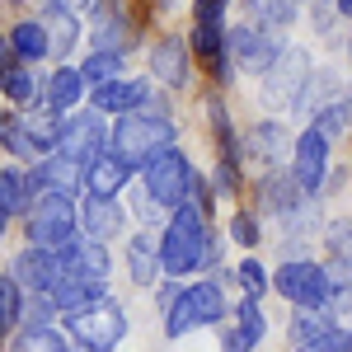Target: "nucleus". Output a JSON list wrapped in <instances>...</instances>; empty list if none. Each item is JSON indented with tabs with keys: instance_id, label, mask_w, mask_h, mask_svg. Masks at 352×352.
<instances>
[{
	"instance_id": "obj_44",
	"label": "nucleus",
	"mask_w": 352,
	"mask_h": 352,
	"mask_svg": "<svg viewBox=\"0 0 352 352\" xmlns=\"http://www.w3.org/2000/svg\"><path fill=\"white\" fill-rule=\"evenodd\" d=\"M333 10H343V14H348V19H352V0H338V5H333Z\"/></svg>"
},
{
	"instance_id": "obj_12",
	"label": "nucleus",
	"mask_w": 352,
	"mask_h": 352,
	"mask_svg": "<svg viewBox=\"0 0 352 352\" xmlns=\"http://www.w3.org/2000/svg\"><path fill=\"white\" fill-rule=\"evenodd\" d=\"M292 174H296V184L305 192H320L329 174V132L315 122V127H305L296 136V155H292Z\"/></svg>"
},
{
	"instance_id": "obj_11",
	"label": "nucleus",
	"mask_w": 352,
	"mask_h": 352,
	"mask_svg": "<svg viewBox=\"0 0 352 352\" xmlns=\"http://www.w3.org/2000/svg\"><path fill=\"white\" fill-rule=\"evenodd\" d=\"M226 52H230V61H235V71H244V76H263L272 61H277V43H272L263 28L235 24L230 33H226Z\"/></svg>"
},
{
	"instance_id": "obj_3",
	"label": "nucleus",
	"mask_w": 352,
	"mask_h": 352,
	"mask_svg": "<svg viewBox=\"0 0 352 352\" xmlns=\"http://www.w3.org/2000/svg\"><path fill=\"white\" fill-rule=\"evenodd\" d=\"M146 174V192L160 202L164 212H174V207H184L188 197H197L202 192V179H197V169H192V160L179 151V146H169V151H160L155 160L141 169Z\"/></svg>"
},
{
	"instance_id": "obj_33",
	"label": "nucleus",
	"mask_w": 352,
	"mask_h": 352,
	"mask_svg": "<svg viewBox=\"0 0 352 352\" xmlns=\"http://www.w3.org/2000/svg\"><path fill=\"white\" fill-rule=\"evenodd\" d=\"M300 5H305V0H249V10L258 14L263 28H287L300 14Z\"/></svg>"
},
{
	"instance_id": "obj_32",
	"label": "nucleus",
	"mask_w": 352,
	"mask_h": 352,
	"mask_svg": "<svg viewBox=\"0 0 352 352\" xmlns=\"http://www.w3.org/2000/svg\"><path fill=\"white\" fill-rule=\"evenodd\" d=\"M85 80H89V89L94 85H104V80H118L122 76V52H113V47H94V52L85 56Z\"/></svg>"
},
{
	"instance_id": "obj_17",
	"label": "nucleus",
	"mask_w": 352,
	"mask_h": 352,
	"mask_svg": "<svg viewBox=\"0 0 352 352\" xmlns=\"http://www.w3.org/2000/svg\"><path fill=\"white\" fill-rule=\"evenodd\" d=\"M89 94H94V109H99V113H113V118H118V113H132V109H146V104H151V89H146V80H122V76H118V80L94 85Z\"/></svg>"
},
{
	"instance_id": "obj_34",
	"label": "nucleus",
	"mask_w": 352,
	"mask_h": 352,
	"mask_svg": "<svg viewBox=\"0 0 352 352\" xmlns=\"http://www.w3.org/2000/svg\"><path fill=\"white\" fill-rule=\"evenodd\" d=\"M329 287H333V305H352V258H329Z\"/></svg>"
},
{
	"instance_id": "obj_21",
	"label": "nucleus",
	"mask_w": 352,
	"mask_h": 352,
	"mask_svg": "<svg viewBox=\"0 0 352 352\" xmlns=\"http://www.w3.org/2000/svg\"><path fill=\"white\" fill-rule=\"evenodd\" d=\"M19 122H24V132H28V141L38 146V155H47V151H56V141H61V132H66V113L61 109H28V113H19Z\"/></svg>"
},
{
	"instance_id": "obj_38",
	"label": "nucleus",
	"mask_w": 352,
	"mask_h": 352,
	"mask_svg": "<svg viewBox=\"0 0 352 352\" xmlns=\"http://www.w3.org/2000/svg\"><path fill=\"white\" fill-rule=\"evenodd\" d=\"M207 118H212V127H217V141H221V155H235V132H230V118L221 109L217 99L207 104Z\"/></svg>"
},
{
	"instance_id": "obj_40",
	"label": "nucleus",
	"mask_w": 352,
	"mask_h": 352,
	"mask_svg": "<svg viewBox=\"0 0 352 352\" xmlns=\"http://www.w3.org/2000/svg\"><path fill=\"white\" fill-rule=\"evenodd\" d=\"M249 141H258V155H277L282 127H277V122H258V127H249Z\"/></svg>"
},
{
	"instance_id": "obj_8",
	"label": "nucleus",
	"mask_w": 352,
	"mask_h": 352,
	"mask_svg": "<svg viewBox=\"0 0 352 352\" xmlns=\"http://www.w3.org/2000/svg\"><path fill=\"white\" fill-rule=\"evenodd\" d=\"M221 315H226L221 287L217 282H197V287H188V292L179 296V305L164 315V333H169V338H184V333L197 329V324H221Z\"/></svg>"
},
{
	"instance_id": "obj_31",
	"label": "nucleus",
	"mask_w": 352,
	"mask_h": 352,
	"mask_svg": "<svg viewBox=\"0 0 352 352\" xmlns=\"http://www.w3.org/2000/svg\"><path fill=\"white\" fill-rule=\"evenodd\" d=\"M66 333H71V329H66ZM66 333L56 324H19V333L10 338V348H56L61 352V348L76 343V338H66Z\"/></svg>"
},
{
	"instance_id": "obj_2",
	"label": "nucleus",
	"mask_w": 352,
	"mask_h": 352,
	"mask_svg": "<svg viewBox=\"0 0 352 352\" xmlns=\"http://www.w3.org/2000/svg\"><path fill=\"white\" fill-rule=\"evenodd\" d=\"M169 146H174V122H169L164 109L118 113V122H113V151L127 155L136 169H146V164L155 160L160 151H169Z\"/></svg>"
},
{
	"instance_id": "obj_27",
	"label": "nucleus",
	"mask_w": 352,
	"mask_h": 352,
	"mask_svg": "<svg viewBox=\"0 0 352 352\" xmlns=\"http://www.w3.org/2000/svg\"><path fill=\"white\" fill-rule=\"evenodd\" d=\"M258 188H263V207H268V212H282V217H296L300 197H310V192L296 184V174H268Z\"/></svg>"
},
{
	"instance_id": "obj_37",
	"label": "nucleus",
	"mask_w": 352,
	"mask_h": 352,
	"mask_svg": "<svg viewBox=\"0 0 352 352\" xmlns=\"http://www.w3.org/2000/svg\"><path fill=\"white\" fill-rule=\"evenodd\" d=\"M230 240L244 244V249H254V244H258V217H254V212H235V217H230Z\"/></svg>"
},
{
	"instance_id": "obj_29",
	"label": "nucleus",
	"mask_w": 352,
	"mask_h": 352,
	"mask_svg": "<svg viewBox=\"0 0 352 352\" xmlns=\"http://www.w3.org/2000/svg\"><path fill=\"white\" fill-rule=\"evenodd\" d=\"M89 19H94V47H113V52H122V43H127L132 33H127V24H122L118 5H113V0H94Z\"/></svg>"
},
{
	"instance_id": "obj_47",
	"label": "nucleus",
	"mask_w": 352,
	"mask_h": 352,
	"mask_svg": "<svg viewBox=\"0 0 352 352\" xmlns=\"http://www.w3.org/2000/svg\"><path fill=\"white\" fill-rule=\"evenodd\" d=\"M324 5H338V0H324Z\"/></svg>"
},
{
	"instance_id": "obj_45",
	"label": "nucleus",
	"mask_w": 352,
	"mask_h": 352,
	"mask_svg": "<svg viewBox=\"0 0 352 352\" xmlns=\"http://www.w3.org/2000/svg\"><path fill=\"white\" fill-rule=\"evenodd\" d=\"M338 348H348V352H352V329L343 333V338H338Z\"/></svg>"
},
{
	"instance_id": "obj_14",
	"label": "nucleus",
	"mask_w": 352,
	"mask_h": 352,
	"mask_svg": "<svg viewBox=\"0 0 352 352\" xmlns=\"http://www.w3.org/2000/svg\"><path fill=\"white\" fill-rule=\"evenodd\" d=\"M132 169L136 164L109 146L104 155H94V160L85 164V192H113V197H118V192L132 184Z\"/></svg>"
},
{
	"instance_id": "obj_6",
	"label": "nucleus",
	"mask_w": 352,
	"mask_h": 352,
	"mask_svg": "<svg viewBox=\"0 0 352 352\" xmlns=\"http://www.w3.org/2000/svg\"><path fill=\"white\" fill-rule=\"evenodd\" d=\"M66 329L76 333V348H89V352H109L122 343V333H127V315H122V305L118 300H94V305H85L76 315H66Z\"/></svg>"
},
{
	"instance_id": "obj_30",
	"label": "nucleus",
	"mask_w": 352,
	"mask_h": 352,
	"mask_svg": "<svg viewBox=\"0 0 352 352\" xmlns=\"http://www.w3.org/2000/svg\"><path fill=\"white\" fill-rule=\"evenodd\" d=\"M24 292H28V287L14 277V272L0 277V329H5V333H14V329L24 324V310H28Z\"/></svg>"
},
{
	"instance_id": "obj_36",
	"label": "nucleus",
	"mask_w": 352,
	"mask_h": 352,
	"mask_svg": "<svg viewBox=\"0 0 352 352\" xmlns=\"http://www.w3.org/2000/svg\"><path fill=\"white\" fill-rule=\"evenodd\" d=\"M324 244H329V254H338V258H352V217L333 221V226L324 230Z\"/></svg>"
},
{
	"instance_id": "obj_25",
	"label": "nucleus",
	"mask_w": 352,
	"mask_h": 352,
	"mask_svg": "<svg viewBox=\"0 0 352 352\" xmlns=\"http://www.w3.org/2000/svg\"><path fill=\"white\" fill-rule=\"evenodd\" d=\"M43 24H47V38H52V56H56V61H66L71 47L80 43L76 10H66V5H47V10H43Z\"/></svg>"
},
{
	"instance_id": "obj_35",
	"label": "nucleus",
	"mask_w": 352,
	"mask_h": 352,
	"mask_svg": "<svg viewBox=\"0 0 352 352\" xmlns=\"http://www.w3.org/2000/svg\"><path fill=\"white\" fill-rule=\"evenodd\" d=\"M240 287L249 292V296H268V287H272L268 268H263L258 258H244V263H240Z\"/></svg>"
},
{
	"instance_id": "obj_16",
	"label": "nucleus",
	"mask_w": 352,
	"mask_h": 352,
	"mask_svg": "<svg viewBox=\"0 0 352 352\" xmlns=\"http://www.w3.org/2000/svg\"><path fill=\"white\" fill-rule=\"evenodd\" d=\"M122 207H118V197L113 192H85L80 202V226L85 235H94V240H113L118 230H122Z\"/></svg>"
},
{
	"instance_id": "obj_5",
	"label": "nucleus",
	"mask_w": 352,
	"mask_h": 352,
	"mask_svg": "<svg viewBox=\"0 0 352 352\" xmlns=\"http://www.w3.org/2000/svg\"><path fill=\"white\" fill-rule=\"evenodd\" d=\"M76 226H80V212L71 207L66 192H43L24 217L28 244H47V249H61V244L76 240Z\"/></svg>"
},
{
	"instance_id": "obj_41",
	"label": "nucleus",
	"mask_w": 352,
	"mask_h": 352,
	"mask_svg": "<svg viewBox=\"0 0 352 352\" xmlns=\"http://www.w3.org/2000/svg\"><path fill=\"white\" fill-rule=\"evenodd\" d=\"M226 5L230 0H197L192 14H197V24H226Z\"/></svg>"
},
{
	"instance_id": "obj_10",
	"label": "nucleus",
	"mask_w": 352,
	"mask_h": 352,
	"mask_svg": "<svg viewBox=\"0 0 352 352\" xmlns=\"http://www.w3.org/2000/svg\"><path fill=\"white\" fill-rule=\"evenodd\" d=\"M109 146H113V127H104V113L99 109L71 113V118H66V132L56 141L61 155H71V160H80V164H89L94 155H104Z\"/></svg>"
},
{
	"instance_id": "obj_7",
	"label": "nucleus",
	"mask_w": 352,
	"mask_h": 352,
	"mask_svg": "<svg viewBox=\"0 0 352 352\" xmlns=\"http://www.w3.org/2000/svg\"><path fill=\"white\" fill-rule=\"evenodd\" d=\"M272 287L292 305H333V287H329V268L315 258H287L272 272Z\"/></svg>"
},
{
	"instance_id": "obj_20",
	"label": "nucleus",
	"mask_w": 352,
	"mask_h": 352,
	"mask_svg": "<svg viewBox=\"0 0 352 352\" xmlns=\"http://www.w3.org/2000/svg\"><path fill=\"white\" fill-rule=\"evenodd\" d=\"M56 305V315H76V310H85V305H94V300L109 296V287L99 282V277H66L61 287H52L47 292Z\"/></svg>"
},
{
	"instance_id": "obj_22",
	"label": "nucleus",
	"mask_w": 352,
	"mask_h": 352,
	"mask_svg": "<svg viewBox=\"0 0 352 352\" xmlns=\"http://www.w3.org/2000/svg\"><path fill=\"white\" fill-rule=\"evenodd\" d=\"M85 89H89V80H85L80 66H61V61H56V71L47 76V104L61 109V113H71L85 99Z\"/></svg>"
},
{
	"instance_id": "obj_26",
	"label": "nucleus",
	"mask_w": 352,
	"mask_h": 352,
	"mask_svg": "<svg viewBox=\"0 0 352 352\" xmlns=\"http://www.w3.org/2000/svg\"><path fill=\"white\" fill-rule=\"evenodd\" d=\"M66 258H71V277H99V282H104V277H109V249H104V240H94V235H89V240L85 244H66Z\"/></svg>"
},
{
	"instance_id": "obj_13",
	"label": "nucleus",
	"mask_w": 352,
	"mask_h": 352,
	"mask_svg": "<svg viewBox=\"0 0 352 352\" xmlns=\"http://www.w3.org/2000/svg\"><path fill=\"white\" fill-rule=\"evenodd\" d=\"M338 338H343V329L333 324V315H329V305H296V315H292V343L305 352H333L338 348Z\"/></svg>"
},
{
	"instance_id": "obj_19",
	"label": "nucleus",
	"mask_w": 352,
	"mask_h": 352,
	"mask_svg": "<svg viewBox=\"0 0 352 352\" xmlns=\"http://www.w3.org/2000/svg\"><path fill=\"white\" fill-rule=\"evenodd\" d=\"M263 310H258V296H249L244 292V300L235 305V329L230 333H221V348H258L263 343Z\"/></svg>"
},
{
	"instance_id": "obj_28",
	"label": "nucleus",
	"mask_w": 352,
	"mask_h": 352,
	"mask_svg": "<svg viewBox=\"0 0 352 352\" xmlns=\"http://www.w3.org/2000/svg\"><path fill=\"white\" fill-rule=\"evenodd\" d=\"M5 43L24 56V61H43V56H52V38H47V24H43V19H19V24L10 28Z\"/></svg>"
},
{
	"instance_id": "obj_1",
	"label": "nucleus",
	"mask_w": 352,
	"mask_h": 352,
	"mask_svg": "<svg viewBox=\"0 0 352 352\" xmlns=\"http://www.w3.org/2000/svg\"><path fill=\"white\" fill-rule=\"evenodd\" d=\"M202 254H207V217H202V202L188 197L184 207L169 212V226L160 235V263L169 277H184L202 268Z\"/></svg>"
},
{
	"instance_id": "obj_23",
	"label": "nucleus",
	"mask_w": 352,
	"mask_h": 352,
	"mask_svg": "<svg viewBox=\"0 0 352 352\" xmlns=\"http://www.w3.org/2000/svg\"><path fill=\"white\" fill-rule=\"evenodd\" d=\"M127 272H132V282H155V272H164L160 263V240L151 235V230H136L132 244H127Z\"/></svg>"
},
{
	"instance_id": "obj_18",
	"label": "nucleus",
	"mask_w": 352,
	"mask_h": 352,
	"mask_svg": "<svg viewBox=\"0 0 352 352\" xmlns=\"http://www.w3.org/2000/svg\"><path fill=\"white\" fill-rule=\"evenodd\" d=\"M33 174L28 169H5L0 174V226H10V221H19V217H28V202H33Z\"/></svg>"
},
{
	"instance_id": "obj_39",
	"label": "nucleus",
	"mask_w": 352,
	"mask_h": 352,
	"mask_svg": "<svg viewBox=\"0 0 352 352\" xmlns=\"http://www.w3.org/2000/svg\"><path fill=\"white\" fill-rule=\"evenodd\" d=\"M5 151L10 155H38V146L28 141L24 122H14V118H5Z\"/></svg>"
},
{
	"instance_id": "obj_15",
	"label": "nucleus",
	"mask_w": 352,
	"mask_h": 352,
	"mask_svg": "<svg viewBox=\"0 0 352 352\" xmlns=\"http://www.w3.org/2000/svg\"><path fill=\"white\" fill-rule=\"evenodd\" d=\"M151 76L169 89H184L188 85V43L184 38H160L155 47H151Z\"/></svg>"
},
{
	"instance_id": "obj_4",
	"label": "nucleus",
	"mask_w": 352,
	"mask_h": 352,
	"mask_svg": "<svg viewBox=\"0 0 352 352\" xmlns=\"http://www.w3.org/2000/svg\"><path fill=\"white\" fill-rule=\"evenodd\" d=\"M315 85V71H310V52L305 47H287V52H277L268 71H263V99H268L272 109L292 113L305 104V89Z\"/></svg>"
},
{
	"instance_id": "obj_24",
	"label": "nucleus",
	"mask_w": 352,
	"mask_h": 352,
	"mask_svg": "<svg viewBox=\"0 0 352 352\" xmlns=\"http://www.w3.org/2000/svg\"><path fill=\"white\" fill-rule=\"evenodd\" d=\"M19 61H24V56L5 43V99H10L14 109H33V99H38V80H33V71L19 66Z\"/></svg>"
},
{
	"instance_id": "obj_42",
	"label": "nucleus",
	"mask_w": 352,
	"mask_h": 352,
	"mask_svg": "<svg viewBox=\"0 0 352 352\" xmlns=\"http://www.w3.org/2000/svg\"><path fill=\"white\" fill-rule=\"evenodd\" d=\"M184 292H188V287H179V282L169 277V282H164V287H160V315H169V310L179 305V296H184Z\"/></svg>"
},
{
	"instance_id": "obj_43",
	"label": "nucleus",
	"mask_w": 352,
	"mask_h": 352,
	"mask_svg": "<svg viewBox=\"0 0 352 352\" xmlns=\"http://www.w3.org/2000/svg\"><path fill=\"white\" fill-rule=\"evenodd\" d=\"M47 5H66V10H94V0H47Z\"/></svg>"
},
{
	"instance_id": "obj_9",
	"label": "nucleus",
	"mask_w": 352,
	"mask_h": 352,
	"mask_svg": "<svg viewBox=\"0 0 352 352\" xmlns=\"http://www.w3.org/2000/svg\"><path fill=\"white\" fill-rule=\"evenodd\" d=\"M14 277L24 282L33 296H43V292H52L61 287L66 277H71V258H66V244L61 249H47V244H28L19 249V258H14Z\"/></svg>"
},
{
	"instance_id": "obj_46",
	"label": "nucleus",
	"mask_w": 352,
	"mask_h": 352,
	"mask_svg": "<svg viewBox=\"0 0 352 352\" xmlns=\"http://www.w3.org/2000/svg\"><path fill=\"white\" fill-rule=\"evenodd\" d=\"M348 56H352V33H348Z\"/></svg>"
}]
</instances>
